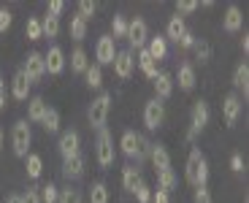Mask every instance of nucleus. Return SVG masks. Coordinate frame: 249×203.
I'll use <instances>...</instances> for the list:
<instances>
[{"label":"nucleus","instance_id":"nucleus-51","mask_svg":"<svg viewBox=\"0 0 249 203\" xmlns=\"http://www.w3.org/2000/svg\"><path fill=\"white\" fill-rule=\"evenodd\" d=\"M6 203H22V195H8Z\"/></svg>","mask_w":249,"mask_h":203},{"label":"nucleus","instance_id":"nucleus-22","mask_svg":"<svg viewBox=\"0 0 249 203\" xmlns=\"http://www.w3.org/2000/svg\"><path fill=\"white\" fill-rule=\"evenodd\" d=\"M176 79H179V87L181 90H193L195 87V68L190 65V62H184V65H179V74H176Z\"/></svg>","mask_w":249,"mask_h":203},{"label":"nucleus","instance_id":"nucleus-23","mask_svg":"<svg viewBox=\"0 0 249 203\" xmlns=\"http://www.w3.org/2000/svg\"><path fill=\"white\" fill-rule=\"evenodd\" d=\"M44 114H46L44 98H30V100H27V119H30V122H41Z\"/></svg>","mask_w":249,"mask_h":203},{"label":"nucleus","instance_id":"nucleus-16","mask_svg":"<svg viewBox=\"0 0 249 203\" xmlns=\"http://www.w3.org/2000/svg\"><path fill=\"white\" fill-rule=\"evenodd\" d=\"M241 25H244L241 8H238V6H228V11H225V17H222V27L228 33H238V30H241Z\"/></svg>","mask_w":249,"mask_h":203},{"label":"nucleus","instance_id":"nucleus-41","mask_svg":"<svg viewBox=\"0 0 249 203\" xmlns=\"http://www.w3.org/2000/svg\"><path fill=\"white\" fill-rule=\"evenodd\" d=\"M133 192H136L138 203H149V201H152V190H149V185H143V182H141V185H138Z\"/></svg>","mask_w":249,"mask_h":203},{"label":"nucleus","instance_id":"nucleus-29","mask_svg":"<svg viewBox=\"0 0 249 203\" xmlns=\"http://www.w3.org/2000/svg\"><path fill=\"white\" fill-rule=\"evenodd\" d=\"M41 33H44V38H54L57 33H60V17L46 14V17L41 19Z\"/></svg>","mask_w":249,"mask_h":203},{"label":"nucleus","instance_id":"nucleus-30","mask_svg":"<svg viewBox=\"0 0 249 203\" xmlns=\"http://www.w3.org/2000/svg\"><path fill=\"white\" fill-rule=\"evenodd\" d=\"M89 203H108V187L103 182H92V187H89Z\"/></svg>","mask_w":249,"mask_h":203},{"label":"nucleus","instance_id":"nucleus-18","mask_svg":"<svg viewBox=\"0 0 249 203\" xmlns=\"http://www.w3.org/2000/svg\"><path fill=\"white\" fill-rule=\"evenodd\" d=\"M81 173H84V157H81V154L62 160V176L68 179V182H71V179H79Z\"/></svg>","mask_w":249,"mask_h":203},{"label":"nucleus","instance_id":"nucleus-1","mask_svg":"<svg viewBox=\"0 0 249 203\" xmlns=\"http://www.w3.org/2000/svg\"><path fill=\"white\" fill-rule=\"evenodd\" d=\"M187 182L198 190V187H206V182H209V163H206L203 152H200L198 147L190 152V157H187Z\"/></svg>","mask_w":249,"mask_h":203},{"label":"nucleus","instance_id":"nucleus-26","mask_svg":"<svg viewBox=\"0 0 249 203\" xmlns=\"http://www.w3.org/2000/svg\"><path fill=\"white\" fill-rule=\"evenodd\" d=\"M233 84H236L238 90H244V95L249 92V65L247 62L236 65V71H233Z\"/></svg>","mask_w":249,"mask_h":203},{"label":"nucleus","instance_id":"nucleus-10","mask_svg":"<svg viewBox=\"0 0 249 203\" xmlns=\"http://www.w3.org/2000/svg\"><path fill=\"white\" fill-rule=\"evenodd\" d=\"M79 133L76 130H65V133L60 135V154H62V160H68V157H76L79 154Z\"/></svg>","mask_w":249,"mask_h":203},{"label":"nucleus","instance_id":"nucleus-8","mask_svg":"<svg viewBox=\"0 0 249 203\" xmlns=\"http://www.w3.org/2000/svg\"><path fill=\"white\" fill-rule=\"evenodd\" d=\"M127 41H130V46H136V49H143V43H146V38H149V30H146V22H143L141 17L130 19L127 22Z\"/></svg>","mask_w":249,"mask_h":203},{"label":"nucleus","instance_id":"nucleus-45","mask_svg":"<svg viewBox=\"0 0 249 203\" xmlns=\"http://www.w3.org/2000/svg\"><path fill=\"white\" fill-rule=\"evenodd\" d=\"M195 203H212V192L206 190V187H198L195 190Z\"/></svg>","mask_w":249,"mask_h":203},{"label":"nucleus","instance_id":"nucleus-13","mask_svg":"<svg viewBox=\"0 0 249 203\" xmlns=\"http://www.w3.org/2000/svg\"><path fill=\"white\" fill-rule=\"evenodd\" d=\"M44 68H46V74H62V68H65V52L60 46H49V52L44 55Z\"/></svg>","mask_w":249,"mask_h":203},{"label":"nucleus","instance_id":"nucleus-50","mask_svg":"<svg viewBox=\"0 0 249 203\" xmlns=\"http://www.w3.org/2000/svg\"><path fill=\"white\" fill-rule=\"evenodd\" d=\"M6 106V79H0V111Z\"/></svg>","mask_w":249,"mask_h":203},{"label":"nucleus","instance_id":"nucleus-15","mask_svg":"<svg viewBox=\"0 0 249 203\" xmlns=\"http://www.w3.org/2000/svg\"><path fill=\"white\" fill-rule=\"evenodd\" d=\"M149 160H152V166H155L157 173L171 168V154H168V149L162 147V144H152L149 147Z\"/></svg>","mask_w":249,"mask_h":203},{"label":"nucleus","instance_id":"nucleus-32","mask_svg":"<svg viewBox=\"0 0 249 203\" xmlns=\"http://www.w3.org/2000/svg\"><path fill=\"white\" fill-rule=\"evenodd\" d=\"M84 76H87V84L92 87V90H100V87H103V71H100V65H89L87 71H84Z\"/></svg>","mask_w":249,"mask_h":203},{"label":"nucleus","instance_id":"nucleus-35","mask_svg":"<svg viewBox=\"0 0 249 203\" xmlns=\"http://www.w3.org/2000/svg\"><path fill=\"white\" fill-rule=\"evenodd\" d=\"M25 36L30 38V41H41L44 38V33H41V19H27V27H25Z\"/></svg>","mask_w":249,"mask_h":203},{"label":"nucleus","instance_id":"nucleus-47","mask_svg":"<svg viewBox=\"0 0 249 203\" xmlns=\"http://www.w3.org/2000/svg\"><path fill=\"white\" fill-rule=\"evenodd\" d=\"M231 171H236V173L244 171V157H241V154H233V157H231Z\"/></svg>","mask_w":249,"mask_h":203},{"label":"nucleus","instance_id":"nucleus-40","mask_svg":"<svg viewBox=\"0 0 249 203\" xmlns=\"http://www.w3.org/2000/svg\"><path fill=\"white\" fill-rule=\"evenodd\" d=\"M95 8H98V6H95L92 0H81V3H79V17L84 19V22H87V19L95 14Z\"/></svg>","mask_w":249,"mask_h":203},{"label":"nucleus","instance_id":"nucleus-2","mask_svg":"<svg viewBox=\"0 0 249 203\" xmlns=\"http://www.w3.org/2000/svg\"><path fill=\"white\" fill-rule=\"evenodd\" d=\"M119 147H122V152L127 154V157L146 160V157H149V147H152V144L146 141L141 133H136V130H124L122 138H119Z\"/></svg>","mask_w":249,"mask_h":203},{"label":"nucleus","instance_id":"nucleus-24","mask_svg":"<svg viewBox=\"0 0 249 203\" xmlns=\"http://www.w3.org/2000/svg\"><path fill=\"white\" fill-rule=\"evenodd\" d=\"M122 185H124L127 192H133L138 185H141V173H138L136 166H124L122 168Z\"/></svg>","mask_w":249,"mask_h":203},{"label":"nucleus","instance_id":"nucleus-36","mask_svg":"<svg viewBox=\"0 0 249 203\" xmlns=\"http://www.w3.org/2000/svg\"><path fill=\"white\" fill-rule=\"evenodd\" d=\"M38 195H41V203H57V195H60V190H57L54 185H44V187H38Z\"/></svg>","mask_w":249,"mask_h":203},{"label":"nucleus","instance_id":"nucleus-19","mask_svg":"<svg viewBox=\"0 0 249 203\" xmlns=\"http://www.w3.org/2000/svg\"><path fill=\"white\" fill-rule=\"evenodd\" d=\"M155 92H157V100H165V98H171V92H174V79H171L168 74H157L155 79Z\"/></svg>","mask_w":249,"mask_h":203},{"label":"nucleus","instance_id":"nucleus-39","mask_svg":"<svg viewBox=\"0 0 249 203\" xmlns=\"http://www.w3.org/2000/svg\"><path fill=\"white\" fill-rule=\"evenodd\" d=\"M193 49H195V55H198V60H200V62H206L209 57H212V46H209L206 41H195Z\"/></svg>","mask_w":249,"mask_h":203},{"label":"nucleus","instance_id":"nucleus-11","mask_svg":"<svg viewBox=\"0 0 249 203\" xmlns=\"http://www.w3.org/2000/svg\"><path fill=\"white\" fill-rule=\"evenodd\" d=\"M95 57H98V65H111L114 57H117V49H114V38L103 36L95 46Z\"/></svg>","mask_w":249,"mask_h":203},{"label":"nucleus","instance_id":"nucleus-34","mask_svg":"<svg viewBox=\"0 0 249 203\" xmlns=\"http://www.w3.org/2000/svg\"><path fill=\"white\" fill-rule=\"evenodd\" d=\"M44 171V160H41V154H27V176L30 179H38Z\"/></svg>","mask_w":249,"mask_h":203},{"label":"nucleus","instance_id":"nucleus-20","mask_svg":"<svg viewBox=\"0 0 249 203\" xmlns=\"http://www.w3.org/2000/svg\"><path fill=\"white\" fill-rule=\"evenodd\" d=\"M152 60H162V57L168 55V43H165V36H152L149 38V46H146Z\"/></svg>","mask_w":249,"mask_h":203},{"label":"nucleus","instance_id":"nucleus-28","mask_svg":"<svg viewBox=\"0 0 249 203\" xmlns=\"http://www.w3.org/2000/svg\"><path fill=\"white\" fill-rule=\"evenodd\" d=\"M138 65H141V71L149 76V79H155V76L160 74V71H157V65H155V60L149 57V52H146V49H138Z\"/></svg>","mask_w":249,"mask_h":203},{"label":"nucleus","instance_id":"nucleus-5","mask_svg":"<svg viewBox=\"0 0 249 203\" xmlns=\"http://www.w3.org/2000/svg\"><path fill=\"white\" fill-rule=\"evenodd\" d=\"M95 157H98V166L100 168H108L114 166V138L106 128L98 130V141H95Z\"/></svg>","mask_w":249,"mask_h":203},{"label":"nucleus","instance_id":"nucleus-7","mask_svg":"<svg viewBox=\"0 0 249 203\" xmlns=\"http://www.w3.org/2000/svg\"><path fill=\"white\" fill-rule=\"evenodd\" d=\"M162 119H165V106H162L157 98L146 100V106H143V125H146L149 130H157L162 125Z\"/></svg>","mask_w":249,"mask_h":203},{"label":"nucleus","instance_id":"nucleus-27","mask_svg":"<svg viewBox=\"0 0 249 203\" xmlns=\"http://www.w3.org/2000/svg\"><path fill=\"white\" fill-rule=\"evenodd\" d=\"M41 125H44L46 133H57V130H60V111L46 106V114H44V119H41Z\"/></svg>","mask_w":249,"mask_h":203},{"label":"nucleus","instance_id":"nucleus-43","mask_svg":"<svg viewBox=\"0 0 249 203\" xmlns=\"http://www.w3.org/2000/svg\"><path fill=\"white\" fill-rule=\"evenodd\" d=\"M195 8H198L195 0H179V3H176V11H179V14H193Z\"/></svg>","mask_w":249,"mask_h":203},{"label":"nucleus","instance_id":"nucleus-42","mask_svg":"<svg viewBox=\"0 0 249 203\" xmlns=\"http://www.w3.org/2000/svg\"><path fill=\"white\" fill-rule=\"evenodd\" d=\"M11 22H14L11 11H8V8H0V33H6L8 27H11Z\"/></svg>","mask_w":249,"mask_h":203},{"label":"nucleus","instance_id":"nucleus-48","mask_svg":"<svg viewBox=\"0 0 249 203\" xmlns=\"http://www.w3.org/2000/svg\"><path fill=\"white\" fill-rule=\"evenodd\" d=\"M179 46H184V49H193V46H195V36H193V33H190V30H187L184 36H181Z\"/></svg>","mask_w":249,"mask_h":203},{"label":"nucleus","instance_id":"nucleus-17","mask_svg":"<svg viewBox=\"0 0 249 203\" xmlns=\"http://www.w3.org/2000/svg\"><path fill=\"white\" fill-rule=\"evenodd\" d=\"M11 92H14V98H17V100H27V95H30V79L25 76V71H22V68L14 74Z\"/></svg>","mask_w":249,"mask_h":203},{"label":"nucleus","instance_id":"nucleus-33","mask_svg":"<svg viewBox=\"0 0 249 203\" xmlns=\"http://www.w3.org/2000/svg\"><path fill=\"white\" fill-rule=\"evenodd\" d=\"M157 185H160V190H165L171 195V190H176V176H174V171H160L157 173Z\"/></svg>","mask_w":249,"mask_h":203},{"label":"nucleus","instance_id":"nucleus-12","mask_svg":"<svg viewBox=\"0 0 249 203\" xmlns=\"http://www.w3.org/2000/svg\"><path fill=\"white\" fill-rule=\"evenodd\" d=\"M114 74L119 76V79H130L133 68H136V60H133V52H117V57H114Z\"/></svg>","mask_w":249,"mask_h":203},{"label":"nucleus","instance_id":"nucleus-49","mask_svg":"<svg viewBox=\"0 0 249 203\" xmlns=\"http://www.w3.org/2000/svg\"><path fill=\"white\" fill-rule=\"evenodd\" d=\"M62 8H65V3H62V0H52V3H49V14H52V17H60Z\"/></svg>","mask_w":249,"mask_h":203},{"label":"nucleus","instance_id":"nucleus-38","mask_svg":"<svg viewBox=\"0 0 249 203\" xmlns=\"http://www.w3.org/2000/svg\"><path fill=\"white\" fill-rule=\"evenodd\" d=\"M111 30H114L111 38H124V36H127V19L117 14V17H114V22H111Z\"/></svg>","mask_w":249,"mask_h":203},{"label":"nucleus","instance_id":"nucleus-46","mask_svg":"<svg viewBox=\"0 0 249 203\" xmlns=\"http://www.w3.org/2000/svg\"><path fill=\"white\" fill-rule=\"evenodd\" d=\"M152 203H171V195L165 190H160V187H157V190L152 192Z\"/></svg>","mask_w":249,"mask_h":203},{"label":"nucleus","instance_id":"nucleus-3","mask_svg":"<svg viewBox=\"0 0 249 203\" xmlns=\"http://www.w3.org/2000/svg\"><path fill=\"white\" fill-rule=\"evenodd\" d=\"M30 141H33V133H30V125H27V119H19V122H14L11 128V147H14V154L17 157H27V149H30Z\"/></svg>","mask_w":249,"mask_h":203},{"label":"nucleus","instance_id":"nucleus-4","mask_svg":"<svg viewBox=\"0 0 249 203\" xmlns=\"http://www.w3.org/2000/svg\"><path fill=\"white\" fill-rule=\"evenodd\" d=\"M108 111H111V95L108 92H100L98 98L92 100V106H89L87 111V119L92 128H106V119H108Z\"/></svg>","mask_w":249,"mask_h":203},{"label":"nucleus","instance_id":"nucleus-37","mask_svg":"<svg viewBox=\"0 0 249 203\" xmlns=\"http://www.w3.org/2000/svg\"><path fill=\"white\" fill-rule=\"evenodd\" d=\"M57 203H81V192L73 190V187H65V190H60V195H57Z\"/></svg>","mask_w":249,"mask_h":203},{"label":"nucleus","instance_id":"nucleus-31","mask_svg":"<svg viewBox=\"0 0 249 203\" xmlns=\"http://www.w3.org/2000/svg\"><path fill=\"white\" fill-rule=\"evenodd\" d=\"M71 38H76V41H81V38H87V22L76 14V17H71Z\"/></svg>","mask_w":249,"mask_h":203},{"label":"nucleus","instance_id":"nucleus-14","mask_svg":"<svg viewBox=\"0 0 249 203\" xmlns=\"http://www.w3.org/2000/svg\"><path fill=\"white\" fill-rule=\"evenodd\" d=\"M222 117H225V125H236V119L241 117V100L238 95H225L222 100Z\"/></svg>","mask_w":249,"mask_h":203},{"label":"nucleus","instance_id":"nucleus-44","mask_svg":"<svg viewBox=\"0 0 249 203\" xmlns=\"http://www.w3.org/2000/svg\"><path fill=\"white\" fill-rule=\"evenodd\" d=\"M22 203H41V195H38V187H27V192L22 195Z\"/></svg>","mask_w":249,"mask_h":203},{"label":"nucleus","instance_id":"nucleus-52","mask_svg":"<svg viewBox=\"0 0 249 203\" xmlns=\"http://www.w3.org/2000/svg\"><path fill=\"white\" fill-rule=\"evenodd\" d=\"M3 138H6V135H3V128H0V149H3Z\"/></svg>","mask_w":249,"mask_h":203},{"label":"nucleus","instance_id":"nucleus-25","mask_svg":"<svg viewBox=\"0 0 249 203\" xmlns=\"http://www.w3.org/2000/svg\"><path fill=\"white\" fill-rule=\"evenodd\" d=\"M89 68V62H87V52L81 49V46H76L73 52H71V71L73 74H84Z\"/></svg>","mask_w":249,"mask_h":203},{"label":"nucleus","instance_id":"nucleus-21","mask_svg":"<svg viewBox=\"0 0 249 203\" xmlns=\"http://www.w3.org/2000/svg\"><path fill=\"white\" fill-rule=\"evenodd\" d=\"M165 33H168L165 38H171V41H176V43H179V41H181V36L187 33L184 19H181L179 14H176V17H171V19H168V27H165Z\"/></svg>","mask_w":249,"mask_h":203},{"label":"nucleus","instance_id":"nucleus-6","mask_svg":"<svg viewBox=\"0 0 249 203\" xmlns=\"http://www.w3.org/2000/svg\"><path fill=\"white\" fill-rule=\"evenodd\" d=\"M206 125H209V103H206V100H195L193 117H190V133H187V138L193 141V138L206 128Z\"/></svg>","mask_w":249,"mask_h":203},{"label":"nucleus","instance_id":"nucleus-9","mask_svg":"<svg viewBox=\"0 0 249 203\" xmlns=\"http://www.w3.org/2000/svg\"><path fill=\"white\" fill-rule=\"evenodd\" d=\"M25 76L30 79V84L33 81H41L44 79V74H46V68H44V55H38V52H30L27 55V60H25Z\"/></svg>","mask_w":249,"mask_h":203}]
</instances>
